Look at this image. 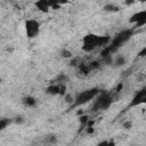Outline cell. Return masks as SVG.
Wrapping results in <instances>:
<instances>
[{"mask_svg":"<svg viewBox=\"0 0 146 146\" xmlns=\"http://www.w3.org/2000/svg\"><path fill=\"white\" fill-rule=\"evenodd\" d=\"M111 38L107 35H98L95 33H88L82 38V50L83 51H92L96 48L105 47L110 43Z\"/></svg>","mask_w":146,"mask_h":146,"instance_id":"obj_1","label":"cell"},{"mask_svg":"<svg viewBox=\"0 0 146 146\" xmlns=\"http://www.w3.org/2000/svg\"><path fill=\"white\" fill-rule=\"evenodd\" d=\"M133 34H135L133 29H125V30H122L121 32H119V33L110 41V43L107 44L108 48H110V50H111V52L114 54L123 43H125L131 36H133Z\"/></svg>","mask_w":146,"mask_h":146,"instance_id":"obj_2","label":"cell"},{"mask_svg":"<svg viewBox=\"0 0 146 146\" xmlns=\"http://www.w3.org/2000/svg\"><path fill=\"white\" fill-rule=\"evenodd\" d=\"M98 94H99L98 88H90V89H86V90L79 92L74 97V103L72 104V107H78V106H81V105L89 103L90 100L95 99V97Z\"/></svg>","mask_w":146,"mask_h":146,"instance_id":"obj_3","label":"cell"},{"mask_svg":"<svg viewBox=\"0 0 146 146\" xmlns=\"http://www.w3.org/2000/svg\"><path fill=\"white\" fill-rule=\"evenodd\" d=\"M113 102V97L110 92L107 91H104V92H100L95 97V100H94V105H92V112H97V111H100V110H106L111 106Z\"/></svg>","mask_w":146,"mask_h":146,"instance_id":"obj_4","label":"cell"},{"mask_svg":"<svg viewBox=\"0 0 146 146\" xmlns=\"http://www.w3.org/2000/svg\"><path fill=\"white\" fill-rule=\"evenodd\" d=\"M24 27H25V34L27 39H34L40 33V23L35 19H32V18L26 19Z\"/></svg>","mask_w":146,"mask_h":146,"instance_id":"obj_5","label":"cell"},{"mask_svg":"<svg viewBox=\"0 0 146 146\" xmlns=\"http://www.w3.org/2000/svg\"><path fill=\"white\" fill-rule=\"evenodd\" d=\"M129 23L133 24V27H132L133 30L141 29L143 26H145V24H146V10H140V11H137L133 15H131Z\"/></svg>","mask_w":146,"mask_h":146,"instance_id":"obj_6","label":"cell"},{"mask_svg":"<svg viewBox=\"0 0 146 146\" xmlns=\"http://www.w3.org/2000/svg\"><path fill=\"white\" fill-rule=\"evenodd\" d=\"M145 102H146V89L143 88L135 94V96L132 97V99L129 104V107H137V106L144 104Z\"/></svg>","mask_w":146,"mask_h":146,"instance_id":"obj_7","label":"cell"},{"mask_svg":"<svg viewBox=\"0 0 146 146\" xmlns=\"http://www.w3.org/2000/svg\"><path fill=\"white\" fill-rule=\"evenodd\" d=\"M35 7L40 13L47 14L50 10V5H49V0H36L35 1Z\"/></svg>","mask_w":146,"mask_h":146,"instance_id":"obj_8","label":"cell"},{"mask_svg":"<svg viewBox=\"0 0 146 146\" xmlns=\"http://www.w3.org/2000/svg\"><path fill=\"white\" fill-rule=\"evenodd\" d=\"M76 68H78L79 73L82 74V75H84V76H87V75H89V74L91 73V68H90V66H89V63L80 62V64L76 66Z\"/></svg>","mask_w":146,"mask_h":146,"instance_id":"obj_9","label":"cell"},{"mask_svg":"<svg viewBox=\"0 0 146 146\" xmlns=\"http://www.w3.org/2000/svg\"><path fill=\"white\" fill-rule=\"evenodd\" d=\"M46 94L49 95V96H58V94H59V84L56 83V82L50 83L46 88Z\"/></svg>","mask_w":146,"mask_h":146,"instance_id":"obj_10","label":"cell"},{"mask_svg":"<svg viewBox=\"0 0 146 146\" xmlns=\"http://www.w3.org/2000/svg\"><path fill=\"white\" fill-rule=\"evenodd\" d=\"M22 103L26 107H34L36 105V98L33 97V96H31V95H29V96H25L22 99Z\"/></svg>","mask_w":146,"mask_h":146,"instance_id":"obj_11","label":"cell"},{"mask_svg":"<svg viewBox=\"0 0 146 146\" xmlns=\"http://www.w3.org/2000/svg\"><path fill=\"white\" fill-rule=\"evenodd\" d=\"M125 64H127V59H125V57L122 56V55H117V56L113 59V63H112V65H113L114 67H121V66H124Z\"/></svg>","mask_w":146,"mask_h":146,"instance_id":"obj_12","label":"cell"},{"mask_svg":"<svg viewBox=\"0 0 146 146\" xmlns=\"http://www.w3.org/2000/svg\"><path fill=\"white\" fill-rule=\"evenodd\" d=\"M67 2H68V0H49L50 8H52V9H59L63 5H65Z\"/></svg>","mask_w":146,"mask_h":146,"instance_id":"obj_13","label":"cell"},{"mask_svg":"<svg viewBox=\"0 0 146 146\" xmlns=\"http://www.w3.org/2000/svg\"><path fill=\"white\" fill-rule=\"evenodd\" d=\"M121 8H120V6H116V5H114V3H107V5H105L104 7H103V10L104 11H107V13H116V11H119Z\"/></svg>","mask_w":146,"mask_h":146,"instance_id":"obj_14","label":"cell"},{"mask_svg":"<svg viewBox=\"0 0 146 146\" xmlns=\"http://www.w3.org/2000/svg\"><path fill=\"white\" fill-rule=\"evenodd\" d=\"M11 122H13L11 119H8V117H0V131L5 130Z\"/></svg>","mask_w":146,"mask_h":146,"instance_id":"obj_15","label":"cell"},{"mask_svg":"<svg viewBox=\"0 0 146 146\" xmlns=\"http://www.w3.org/2000/svg\"><path fill=\"white\" fill-rule=\"evenodd\" d=\"M88 120H89V116H88V115H86V114L79 115V123H80V128H81V129H84V127H86ZM81 129H80V130H81Z\"/></svg>","mask_w":146,"mask_h":146,"instance_id":"obj_16","label":"cell"},{"mask_svg":"<svg viewBox=\"0 0 146 146\" xmlns=\"http://www.w3.org/2000/svg\"><path fill=\"white\" fill-rule=\"evenodd\" d=\"M60 56H62L63 58H72V57H73V52H72L70 49L64 48V49L60 51Z\"/></svg>","mask_w":146,"mask_h":146,"instance_id":"obj_17","label":"cell"},{"mask_svg":"<svg viewBox=\"0 0 146 146\" xmlns=\"http://www.w3.org/2000/svg\"><path fill=\"white\" fill-rule=\"evenodd\" d=\"M89 66H90L91 71H97L100 68V62L99 60H91L89 63Z\"/></svg>","mask_w":146,"mask_h":146,"instance_id":"obj_18","label":"cell"},{"mask_svg":"<svg viewBox=\"0 0 146 146\" xmlns=\"http://www.w3.org/2000/svg\"><path fill=\"white\" fill-rule=\"evenodd\" d=\"M58 84H59V94H58V96H64V95L67 92V86H66V82L58 83Z\"/></svg>","mask_w":146,"mask_h":146,"instance_id":"obj_19","label":"cell"},{"mask_svg":"<svg viewBox=\"0 0 146 146\" xmlns=\"http://www.w3.org/2000/svg\"><path fill=\"white\" fill-rule=\"evenodd\" d=\"M64 97V100L67 103V104H70V105H72L73 103H74V97H73V95H71L68 91L63 96Z\"/></svg>","mask_w":146,"mask_h":146,"instance_id":"obj_20","label":"cell"},{"mask_svg":"<svg viewBox=\"0 0 146 146\" xmlns=\"http://www.w3.org/2000/svg\"><path fill=\"white\" fill-rule=\"evenodd\" d=\"M56 83H63V82H66L67 81V76H66V74H64V73H60V74H58L57 76H56Z\"/></svg>","mask_w":146,"mask_h":146,"instance_id":"obj_21","label":"cell"},{"mask_svg":"<svg viewBox=\"0 0 146 146\" xmlns=\"http://www.w3.org/2000/svg\"><path fill=\"white\" fill-rule=\"evenodd\" d=\"M70 66H73V67H76L79 64H80V58L79 57H73V58H70Z\"/></svg>","mask_w":146,"mask_h":146,"instance_id":"obj_22","label":"cell"},{"mask_svg":"<svg viewBox=\"0 0 146 146\" xmlns=\"http://www.w3.org/2000/svg\"><path fill=\"white\" fill-rule=\"evenodd\" d=\"M103 59V63L105 64V65H112V63H113V57H112V55H108V56H106V57H104V58H102Z\"/></svg>","mask_w":146,"mask_h":146,"instance_id":"obj_23","label":"cell"},{"mask_svg":"<svg viewBox=\"0 0 146 146\" xmlns=\"http://www.w3.org/2000/svg\"><path fill=\"white\" fill-rule=\"evenodd\" d=\"M132 125H133V123H132V121H131V120H125V121L122 123V128H124V129H127V130L131 129V128H132Z\"/></svg>","mask_w":146,"mask_h":146,"instance_id":"obj_24","label":"cell"},{"mask_svg":"<svg viewBox=\"0 0 146 146\" xmlns=\"http://www.w3.org/2000/svg\"><path fill=\"white\" fill-rule=\"evenodd\" d=\"M13 121H14L16 124H22V123H24V117H23L22 115H18V116H16Z\"/></svg>","mask_w":146,"mask_h":146,"instance_id":"obj_25","label":"cell"},{"mask_svg":"<svg viewBox=\"0 0 146 146\" xmlns=\"http://www.w3.org/2000/svg\"><path fill=\"white\" fill-rule=\"evenodd\" d=\"M47 141H48V143H50V144H54V143H56V136H54V135H51V136H48V138H47Z\"/></svg>","mask_w":146,"mask_h":146,"instance_id":"obj_26","label":"cell"},{"mask_svg":"<svg viewBox=\"0 0 146 146\" xmlns=\"http://www.w3.org/2000/svg\"><path fill=\"white\" fill-rule=\"evenodd\" d=\"M122 89H123V83H122V82H119L114 91H115V92H120V91H122Z\"/></svg>","mask_w":146,"mask_h":146,"instance_id":"obj_27","label":"cell"},{"mask_svg":"<svg viewBox=\"0 0 146 146\" xmlns=\"http://www.w3.org/2000/svg\"><path fill=\"white\" fill-rule=\"evenodd\" d=\"M145 55H146V47H144L139 52H138V57H145Z\"/></svg>","mask_w":146,"mask_h":146,"instance_id":"obj_28","label":"cell"},{"mask_svg":"<svg viewBox=\"0 0 146 146\" xmlns=\"http://www.w3.org/2000/svg\"><path fill=\"white\" fill-rule=\"evenodd\" d=\"M136 2V0H124V5L125 6H131Z\"/></svg>","mask_w":146,"mask_h":146,"instance_id":"obj_29","label":"cell"},{"mask_svg":"<svg viewBox=\"0 0 146 146\" xmlns=\"http://www.w3.org/2000/svg\"><path fill=\"white\" fill-rule=\"evenodd\" d=\"M137 1H140V2H145V0H137Z\"/></svg>","mask_w":146,"mask_h":146,"instance_id":"obj_30","label":"cell"},{"mask_svg":"<svg viewBox=\"0 0 146 146\" xmlns=\"http://www.w3.org/2000/svg\"><path fill=\"white\" fill-rule=\"evenodd\" d=\"M1 82H2V79H1V78H0V84H1Z\"/></svg>","mask_w":146,"mask_h":146,"instance_id":"obj_31","label":"cell"}]
</instances>
